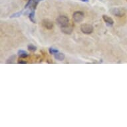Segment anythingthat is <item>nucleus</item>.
<instances>
[{
    "instance_id": "obj_9",
    "label": "nucleus",
    "mask_w": 127,
    "mask_h": 127,
    "mask_svg": "<svg viewBox=\"0 0 127 127\" xmlns=\"http://www.w3.org/2000/svg\"><path fill=\"white\" fill-rule=\"evenodd\" d=\"M17 54H18L19 57H21V58H25V57H27L28 56V53L25 51L23 50H19Z\"/></svg>"
},
{
    "instance_id": "obj_13",
    "label": "nucleus",
    "mask_w": 127,
    "mask_h": 127,
    "mask_svg": "<svg viewBox=\"0 0 127 127\" xmlns=\"http://www.w3.org/2000/svg\"><path fill=\"white\" fill-rule=\"evenodd\" d=\"M15 55H12V56H11L7 60L6 63H13L14 62L15 59Z\"/></svg>"
},
{
    "instance_id": "obj_5",
    "label": "nucleus",
    "mask_w": 127,
    "mask_h": 127,
    "mask_svg": "<svg viewBox=\"0 0 127 127\" xmlns=\"http://www.w3.org/2000/svg\"><path fill=\"white\" fill-rule=\"evenodd\" d=\"M42 25L45 29H51L53 27V23L52 21H51L49 19H43L42 21Z\"/></svg>"
},
{
    "instance_id": "obj_8",
    "label": "nucleus",
    "mask_w": 127,
    "mask_h": 127,
    "mask_svg": "<svg viewBox=\"0 0 127 127\" xmlns=\"http://www.w3.org/2000/svg\"><path fill=\"white\" fill-rule=\"evenodd\" d=\"M54 57L55 59H57V61H62L65 59V54H63L62 53H57L54 55Z\"/></svg>"
},
{
    "instance_id": "obj_12",
    "label": "nucleus",
    "mask_w": 127,
    "mask_h": 127,
    "mask_svg": "<svg viewBox=\"0 0 127 127\" xmlns=\"http://www.w3.org/2000/svg\"><path fill=\"white\" fill-rule=\"evenodd\" d=\"M22 13H23V11H18V12L17 13H13V15H11V18H14V17H19L21 16V15H22Z\"/></svg>"
},
{
    "instance_id": "obj_4",
    "label": "nucleus",
    "mask_w": 127,
    "mask_h": 127,
    "mask_svg": "<svg viewBox=\"0 0 127 127\" xmlns=\"http://www.w3.org/2000/svg\"><path fill=\"white\" fill-rule=\"evenodd\" d=\"M73 20L77 22V23H79L81 22L84 19V13L82 11H75L73 15Z\"/></svg>"
},
{
    "instance_id": "obj_17",
    "label": "nucleus",
    "mask_w": 127,
    "mask_h": 127,
    "mask_svg": "<svg viewBox=\"0 0 127 127\" xmlns=\"http://www.w3.org/2000/svg\"><path fill=\"white\" fill-rule=\"evenodd\" d=\"M81 1H83V2H87V1H89V0H81Z\"/></svg>"
},
{
    "instance_id": "obj_2",
    "label": "nucleus",
    "mask_w": 127,
    "mask_h": 127,
    "mask_svg": "<svg viewBox=\"0 0 127 127\" xmlns=\"http://www.w3.org/2000/svg\"><path fill=\"white\" fill-rule=\"evenodd\" d=\"M81 30L85 34H91L93 31V27L91 24L83 23L81 25Z\"/></svg>"
},
{
    "instance_id": "obj_11",
    "label": "nucleus",
    "mask_w": 127,
    "mask_h": 127,
    "mask_svg": "<svg viewBox=\"0 0 127 127\" xmlns=\"http://www.w3.org/2000/svg\"><path fill=\"white\" fill-rule=\"evenodd\" d=\"M27 49H28V50L30 51H33V52H34V51H35L37 50V47H35V46L31 44V45H29L27 46Z\"/></svg>"
},
{
    "instance_id": "obj_15",
    "label": "nucleus",
    "mask_w": 127,
    "mask_h": 127,
    "mask_svg": "<svg viewBox=\"0 0 127 127\" xmlns=\"http://www.w3.org/2000/svg\"><path fill=\"white\" fill-rule=\"evenodd\" d=\"M32 1H33V0H29V1H28V2L27 3V4L25 5V9L28 8V7H30V5H31V3H32Z\"/></svg>"
},
{
    "instance_id": "obj_6",
    "label": "nucleus",
    "mask_w": 127,
    "mask_h": 127,
    "mask_svg": "<svg viewBox=\"0 0 127 127\" xmlns=\"http://www.w3.org/2000/svg\"><path fill=\"white\" fill-rule=\"evenodd\" d=\"M73 28L71 25H67L64 27H61V31H63V33H64L65 34H71V33L73 32Z\"/></svg>"
},
{
    "instance_id": "obj_10",
    "label": "nucleus",
    "mask_w": 127,
    "mask_h": 127,
    "mask_svg": "<svg viewBox=\"0 0 127 127\" xmlns=\"http://www.w3.org/2000/svg\"><path fill=\"white\" fill-rule=\"evenodd\" d=\"M35 11L33 10L32 11H31V13H29V19L31 20V22H33V23H35L36 21L35 20Z\"/></svg>"
},
{
    "instance_id": "obj_3",
    "label": "nucleus",
    "mask_w": 127,
    "mask_h": 127,
    "mask_svg": "<svg viewBox=\"0 0 127 127\" xmlns=\"http://www.w3.org/2000/svg\"><path fill=\"white\" fill-rule=\"evenodd\" d=\"M57 22L61 27H64L66 25H69V19L67 16L65 15H60L58 18L57 19Z\"/></svg>"
},
{
    "instance_id": "obj_7",
    "label": "nucleus",
    "mask_w": 127,
    "mask_h": 127,
    "mask_svg": "<svg viewBox=\"0 0 127 127\" xmlns=\"http://www.w3.org/2000/svg\"><path fill=\"white\" fill-rule=\"evenodd\" d=\"M102 19H103V20H104V21L105 23H107V24L109 25H113V23H114L113 19H112L111 17L107 16V15H102Z\"/></svg>"
},
{
    "instance_id": "obj_1",
    "label": "nucleus",
    "mask_w": 127,
    "mask_h": 127,
    "mask_svg": "<svg viewBox=\"0 0 127 127\" xmlns=\"http://www.w3.org/2000/svg\"><path fill=\"white\" fill-rule=\"evenodd\" d=\"M110 13L115 16L121 17L124 16L125 15V10L123 8H120V7H115L112 8L110 10Z\"/></svg>"
},
{
    "instance_id": "obj_14",
    "label": "nucleus",
    "mask_w": 127,
    "mask_h": 127,
    "mask_svg": "<svg viewBox=\"0 0 127 127\" xmlns=\"http://www.w3.org/2000/svg\"><path fill=\"white\" fill-rule=\"evenodd\" d=\"M49 53H50L51 54H53V55H55V53H57L59 52V51L57 50V49H54V48H52V47H51V48L49 49Z\"/></svg>"
},
{
    "instance_id": "obj_16",
    "label": "nucleus",
    "mask_w": 127,
    "mask_h": 127,
    "mask_svg": "<svg viewBox=\"0 0 127 127\" xmlns=\"http://www.w3.org/2000/svg\"><path fill=\"white\" fill-rule=\"evenodd\" d=\"M18 63H23V64H25V63H26V62L25 61H19Z\"/></svg>"
}]
</instances>
